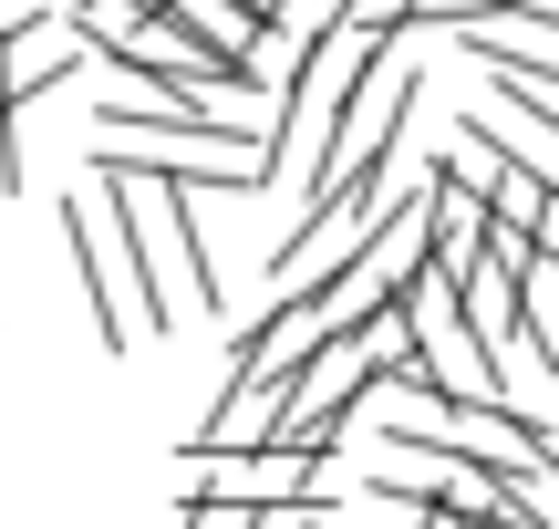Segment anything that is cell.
<instances>
[{
	"mask_svg": "<svg viewBox=\"0 0 559 529\" xmlns=\"http://www.w3.org/2000/svg\"><path fill=\"white\" fill-rule=\"evenodd\" d=\"M177 498H218V509H290V498H321V468H311V457H290V447H260V457H198V447H187Z\"/></svg>",
	"mask_w": 559,
	"mask_h": 529,
	"instance_id": "6da1fadb",
	"label": "cell"
},
{
	"mask_svg": "<svg viewBox=\"0 0 559 529\" xmlns=\"http://www.w3.org/2000/svg\"><path fill=\"white\" fill-rule=\"evenodd\" d=\"M62 260H73V281H83V311H94V332L124 353V343H135V311H124L115 249H104V228H94V198H62Z\"/></svg>",
	"mask_w": 559,
	"mask_h": 529,
	"instance_id": "7a4b0ae2",
	"label": "cell"
},
{
	"mask_svg": "<svg viewBox=\"0 0 559 529\" xmlns=\"http://www.w3.org/2000/svg\"><path fill=\"white\" fill-rule=\"evenodd\" d=\"M166 21H177V32L198 42L207 62H249V52H260V42H270L260 21L239 11V0H166Z\"/></svg>",
	"mask_w": 559,
	"mask_h": 529,
	"instance_id": "3957f363",
	"label": "cell"
},
{
	"mask_svg": "<svg viewBox=\"0 0 559 529\" xmlns=\"http://www.w3.org/2000/svg\"><path fill=\"white\" fill-rule=\"evenodd\" d=\"M249 529H321V498H290V509H249Z\"/></svg>",
	"mask_w": 559,
	"mask_h": 529,
	"instance_id": "277c9868",
	"label": "cell"
},
{
	"mask_svg": "<svg viewBox=\"0 0 559 529\" xmlns=\"http://www.w3.org/2000/svg\"><path fill=\"white\" fill-rule=\"evenodd\" d=\"M187 529H249V509H218V498H187Z\"/></svg>",
	"mask_w": 559,
	"mask_h": 529,
	"instance_id": "5b68a950",
	"label": "cell"
},
{
	"mask_svg": "<svg viewBox=\"0 0 559 529\" xmlns=\"http://www.w3.org/2000/svg\"><path fill=\"white\" fill-rule=\"evenodd\" d=\"M239 11H249V21H260V32H270V21H280V0H239Z\"/></svg>",
	"mask_w": 559,
	"mask_h": 529,
	"instance_id": "8992f818",
	"label": "cell"
}]
</instances>
